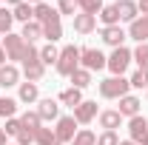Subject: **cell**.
<instances>
[{
	"label": "cell",
	"instance_id": "43",
	"mask_svg": "<svg viewBox=\"0 0 148 145\" xmlns=\"http://www.w3.org/2000/svg\"><path fill=\"white\" fill-rule=\"evenodd\" d=\"M6 3H12V6H20V3H26V0H6Z\"/></svg>",
	"mask_w": 148,
	"mask_h": 145
},
{
	"label": "cell",
	"instance_id": "34",
	"mask_svg": "<svg viewBox=\"0 0 148 145\" xmlns=\"http://www.w3.org/2000/svg\"><path fill=\"white\" fill-rule=\"evenodd\" d=\"M131 88H148V71H140V68H137V71L131 74Z\"/></svg>",
	"mask_w": 148,
	"mask_h": 145
},
{
	"label": "cell",
	"instance_id": "30",
	"mask_svg": "<svg viewBox=\"0 0 148 145\" xmlns=\"http://www.w3.org/2000/svg\"><path fill=\"white\" fill-rule=\"evenodd\" d=\"M71 145H97V134L88 131V128H80V131H77V137L71 140Z\"/></svg>",
	"mask_w": 148,
	"mask_h": 145
},
{
	"label": "cell",
	"instance_id": "26",
	"mask_svg": "<svg viewBox=\"0 0 148 145\" xmlns=\"http://www.w3.org/2000/svg\"><path fill=\"white\" fill-rule=\"evenodd\" d=\"M131 60H137L140 71H148V43H140V46L131 51Z\"/></svg>",
	"mask_w": 148,
	"mask_h": 145
},
{
	"label": "cell",
	"instance_id": "37",
	"mask_svg": "<svg viewBox=\"0 0 148 145\" xmlns=\"http://www.w3.org/2000/svg\"><path fill=\"white\" fill-rule=\"evenodd\" d=\"M57 12H60V14H71V17H74V12H77V0H57Z\"/></svg>",
	"mask_w": 148,
	"mask_h": 145
},
{
	"label": "cell",
	"instance_id": "7",
	"mask_svg": "<svg viewBox=\"0 0 148 145\" xmlns=\"http://www.w3.org/2000/svg\"><path fill=\"white\" fill-rule=\"evenodd\" d=\"M71 117L77 120V125H88L94 117H100V111H97V103H94V100H83V103L74 108Z\"/></svg>",
	"mask_w": 148,
	"mask_h": 145
},
{
	"label": "cell",
	"instance_id": "14",
	"mask_svg": "<svg viewBox=\"0 0 148 145\" xmlns=\"http://www.w3.org/2000/svg\"><path fill=\"white\" fill-rule=\"evenodd\" d=\"M128 37L131 40H137V43H145L148 40V17H137L134 23H128Z\"/></svg>",
	"mask_w": 148,
	"mask_h": 145
},
{
	"label": "cell",
	"instance_id": "36",
	"mask_svg": "<svg viewBox=\"0 0 148 145\" xmlns=\"http://www.w3.org/2000/svg\"><path fill=\"white\" fill-rule=\"evenodd\" d=\"M97 145H120V137H117V131H103V134L97 137Z\"/></svg>",
	"mask_w": 148,
	"mask_h": 145
},
{
	"label": "cell",
	"instance_id": "22",
	"mask_svg": "<svg viewBox=\"0 0 148 145\" xmlns=\"http://www.w3.org/2000/svg\"><path fill=\"white\" fill-rule=\"evenodd\" d=\"M34 142L37 145H60V140H57V134H54V128H37V134H34Z\"/></svg>",
	"mask_w": 148,
	"mask_h": 145
},
{
	"label": "cell",
	"instance_id": "41",
	"mask_svg": "<svg viewBox=\"0 0 148 145\" xmlns=\"http://www.w3.org/2000/svg\"><path fill=\"white\" fill-rule=\"evenodd\" d=\"M0 145H6V131L0 128Z\"/></svg>",
	"mask_w": 148,
	"mask_h": 145
},
{
	"label": "cell",
	"instance_id": "15",
	"mask_svg": "<svg viewBox=\"0 0 148 145\" xmlns=\"http://www.w3.org/2000/svg\"><path fill=\"white\" fill-rule=\"evenodd\" d=\"M94 29H97V17L94 14H86V12L74 14V31L77 34H91Z\"/></svg>",
	"mask_w": 148,
	"mask_h": 145
},
{
	"label": "cell",
	"instance_id": "16",
	"mask_svg": "<svg viewBox=\"0 0 148 145\" xmlns=\"http://www.w3.org/2000/svg\"><path fill=\"white\" fill-rule=\"evenodd\" d=\"M128 134H131L134 142H143V137L148 134V120H145V117H140V114L131 117V120H128Z\"/></svg>",
	"mask_w": 148,
	"mask_h": 145
},
{
	"label": "cell",
	"instance_id": "20",
	"mask_svg": "<svg viewBox=\"0 0 148 145\" xmlns=\"http://www.w3.org/2000/svg\"><path fill=\"white\" fill-rule=\"evenodd\" d=\"M23 74H26L29 83H40L46 77V66L43 63H23Z\"/></svg>",
	"mask_w": 148,
	"mask_h": 145
},
{
	"label": "cell",
	"instance_id": "17",
	"mask_svg": "<svg viewBox=\"0 0 148 145\" xmlns=\"http://www.w3.org/2000/svg\"><path fill=\"white\" fill-rule=\"evenodd\" d=\"M17 100L20 103H37L40 100V88H37V83H20V91H17Z\"/></svg>",
	"mask_w": 148,
	"mask_h": 145
},
{
	"label": "cell",
	"instance_id": "13",
	"mask_svg": "<svg viewBox=\"0 0 148 145\" xmlns=\"http://www.w3.org/2000/svg\"><path fill=\"white\" fill-rule=\"evenodd\" d=\"M0 85H3V88L20 85V68H17V66H12V63L0 66Z\"/></svg>",
	"mask_w": 148,
	"mask_h": 145
},
{
	"label": "cell",
	"instance_id": "38",
	"mask_svg": "<svg viewBox=\"0 0 148 145\" xmlns=\"http://www.w3.org/2000/svg\"><path fill=\"white\" fill-rule=\"evenodd\" d=\"M14 142H17V145H32V142H34V134L26 131V128H20V134L14 137Z\"/></svg>",
	"mask_w": 148,
	"mask_h": 145
},
{
	"label": "cell",
	"instance_id": "29",
	"mask_svg": "<svg viewBox=\"0 0 148 145\" xmlns=\"http://www.w3.org/2000/svg\"><path fill=\"white\" fill-rule=\"evenodd\" d=\"M54 14H60V12L51 9L49 3H37V6H34V20H37V23H46V20L54 17Z\"/></svg>",
	"mask_w": 148,
	"mask_h": 145
},
{
	"label": "cell",
	"instance_id": "1",
	"mask_svg": "<svg viewBox=\"0 0 148 145\" xmlns=\"http://www.w3.org/2000/svg\"><path fill=\"white\" fill-rule=\"evenodd\" d=\"M57 74H63V77H71L77 68H80V49L77 46H66V49H60V57H57Z\"/></svg>",
	"mask_w": 148,
	"mask_h": 145
},
{
	"label": "cell",
	"instance_id": "42",
	"mask_svg": "<svg viewBox=\"0 0 148 145\" xmlns=\"http://www.w3.org/2000/svg\"><path fill=\"white\" fill-rule=\"evenodd\" d=\"M120 145H137L134 140H120Z\"/></svg>",
	"mask_w": 148,
	"mask_h": 145
},
{
	"label": "cell",
	"instance_id": "46",
	"mask_svg": "<svg viewBox=\"0 0 148 145\" xmlns=\"http://www.w3.org/2000/svg\"><path fill=\"white\" fill-rule=\"evenodd\" d=\"M6 145H17V142H6Z\"/></svg>",
	"mask_w": 148,
	"mask_h": 145
},
{
	"label": "cell",
	"instance_id": "4",
	"mask_svg": "<svg viewBox=\"0 0 148 145\" xmlns=\"http://www.w3.org/2000/svg\"><path fill=\"white\" fill-rule=\"evenodd\" d=\"M26 49H29V43H26L20 34H14V31H9V34L3 37V51H6V60H20V63H23Z\"/></svg>",
	"mask_w": 148,
	"mask_h": 145
},
{
	"label": "cell",
	"instance_id": "10",
	"mask_svg": "<svg viewBox=\"0 0 148 145\" xmlns=\"http://www.w3.org/2000/svg\"><path fill=\"white\" fill-rule=\"evenodd\" d=\"M37 114H40L43 122H46V120H60V105H57V100H51V97L37 100Z\"/></svg>",
	"mask_w": 148,
	"mask_h": 145
},
{
	"label": "cell",
	"instance_id": "31",
	"mask_svg": "<svg viewBox=\"0 0 148 145\" xmlns=\"http://www.w3.org/2000/svg\"><path fill=\"white\" fill-rule=\"evenodd\" d=\"M77 9L80 12H86V14H100V9H103V0H77Z\"/></svg>",
	"mask_w": 148,
	"mask_h": 145
},
{
	"label": "cell",
	"instance_id": "5",
	"mask_svg": "<svg viewBox=\"0 0 148 145\" xmlns=\"http://www.w3.org/2000/svg\"><path fill=\"white\" fill-rule=\"evenodd\" d=\"M131 63V49H125V46H120V49H114L108 57V63H106V68L111 71V77H123L125 74V68H128Z\"/></svg>",
	"mask_w": 148,
	"mask_h": 145
},
{
	"label": "cell",
	"instance_id": "12",
	"mask_svg": "<svg viewBox=\"0 0 148 145\" xmlns=\"http://www.w3.org/2000/svg\"><path fill=\"white\" fill-rule=\"evenodd\" d=\"M43 37H46L49 43H57V40L63 37V23H60V14H54V17H49L46 23H43Z\"/></svg>",
	"mask_w": 148,
	"mask_h": 145
},
{
	"label": "cell",
	"instance_id": "39",
	"mask_svg": "<svg viewBox=\"0 0 148 145\" xmlns=\"http://www.w3.org/2000/svg\"><path fill=\"white\" fill-rule=\"evenodd\" d=\"M137 6H140V14L148 17V0H137Z\"/></svg>",
	"mask_w": 148,
	"mask_h": 145
},
{
	"label": "cell",
	"instance_id": "21",
	"mask_svg": "<svg viewBox=\"0 0 148 145\" xmlns=\"http://www.w3.org/2000/svg\"><path fill=\"white\" fill-rule=\"evenodd\" d=\"M60 103H63V105H69V108H77V105H80V103H83V91L80 88H66V91H60Z\"/></svg>",
	"mask_w": 148,
	"mask_h": 145
},
{
	"label": "cell",
	"instance_id": "33",
	"mask_svg": "<svg viewBox=\"0 0 148 145\" xmlns=\"http://www.w3.org/2000/svg\"><path fill=\"white\" fill-rule=\"evenodd\" d=\"M14 111H17V100H12V97H0V117H14Z\"/></svg>",
	"mask_w": 148,
	"mask_h": 145
},
{
	"label": "cell",
	"instance_id": "24",
	"mask_svg": "<svg viewBox=\"0 0 148 145\" xmlns=\"http://www.w3.org/2000/svg\"><path fill=\"white\" fill-rule=\"evenodd\" d=\"M97 17L103 20V29H106V26H120V14H117V9H114V6H103Z\"/></svg>",
	"mask_w": 148,
	"mask_h": 145
},
{
	"label": "cell",
	"instance_id": "47",
	"mask_svg": "<svg viewBox=\"0 0 148 145\" xmlns=\"http://www.w3.org/2000/svg\"><path fill=\"white\" fill-rule=\"evenodd\" d=\"M145 100H148V88H145Z\"/></svg>",
	"mask_w": 148,
	"mask_h": 145
},
{
	"label": "cell",
	"instance_id": "3",
	"mask_svg": "<svg viewBox=\"0 0 148 145\" xmlns=\"http://www.w3.org/2000/svg\"><path fill=\"white\" fill-rule=\"evenodd\" d=\"M106 63H108V57L103 54L100 49H91V46L80 49V68H86V71H103Z\"/></svg>",
	"mask_w": 148,
	"mask_h": 145
},
{
	"label": "cell",
	"instance_id": "18",
	"mask_svg": "<svg viewBox=\"0 0 148 145\" xmlns=\"http://www.w3.org/2000/svg\"><path fill=\"white\" fill-rule=\"evenodd\" d=\"M120 122H123V117H120V111H100V125H103V131H117L120 128Z\"/></svg>",
	"mask_w": 148,
	"mask_h": 145
},
{
	"label": "cell",
	"instance_id": "45",
	"mask_svg": "<svg viewBox=\"0 0 148 145\" xmlns=\"http://www.w3.org/2000/svg\"><path fill=\"white\" fill-rule=\"evenodd\" d=\"M140 145H148V134H145V137H143V142H140Z\"/></svg>",
	"mask_w": 148,
	"mask_h": 145
},
{
	"label": "cell",
	"instance_id": "27",
	"mask_svg": "<svg viewBox=\"0 0 148 145\" xmlns=\"http://www.w3.org/2000/svg\"><path fill=\"white\" fill-rule=\"evenodd\" d=\"M71 85L74 88H88V85H91V71H86V68H77V71L71 74Z\"/></svg>",
	"mask_w": 148,
	"mask_h": 145
},
{
	"label": "cell",
	"instance_id": "40",
	"mask_svg": "<svg viewBox=\"0 0 148 145\" xmlns=\"http://www.w3.org/2000/svg\"><path fill=\"white\" fill-rule=\"evenodd\" d=\"M0 66H6V51H3V43H0Z\"/></svg>",
	"mask_w": 148,
	"mask_h": 145
},
{
	"label": "cell",
	"instance_id": "23",
	"mask_svg": "<svg viewBox=\"0 0 148 145\" xmlns=\"http://www.w3.org/2000/svg\"><path fill=\"white\" fill-rule=\"evenodd\" d=\"M12 14H14V20H20V23H32V20H34V6H32V3H20V6L12 9Z\"/></svg>",
	"mask_w": 148,
	"mask_h": 145
},
{
	"label": "cell",
	"instance_id": "6",
	"mask_svg": "<svg viewBox=\"0 0 148 145\" xmlns=\"http://www.w3.org/2000/svg\"><path fill=\"white\" fill-rule=\"evenodd\" d=\"M54 134H57V140H60V145L71 142L74 137H77V120L74 117H60L57 125H54Z\"/></svg>",
	"mask_w": 148,
	"mask_h": 145
},
{
	"label": "cell",
	"instance_id": "28",
	"mask_svg": "<svg viewBox=\"0 0 148 145\" xmlns=\"http://www.w3.org/2000/svg\"><path fill=\"white\" fill-rule=\"evenodd\" d=\"M57 57H60V51H57L54 43H49V46L40 49V63H43V66H51V63L57 66Z\"/></svg>",
	"mask_w": 148,
	"mask_h": 145
},
{
	"label": "cell",
	"instance_id": "11",
	"mask_svg": "<svg viewBox=\"0 0 148 145\" xmlns=\"http://www.w3.org/2000/svg\"><path fill=\"white\" fill-rule=\"evenodd\" d=\"M140 105H143V103H140V97H134V94H125V97H120V117H137V114H140Z\"/></svg>",
	"mask_w": 148,
	"mask_h": 145
},
{
	"label": "cell",
	"instance_id": "44",
	"mask_svg": "<svg viewBox=\"0 0 148 145\" xmlns=\"http://www.w3.org/2000/svg\"><path fill=\"white\" fill-rule=\"evenodd\" d=\"M26 3H32V6H37V3H46V0H26Z\"/></svg>",
	"mask_w": 148,
	"mask_h": 145
},
{
	"label": "cell",
	"instance_id": "19",
	"mask_svg": "<svg viewBox=\"0 0 148 145\" xmlns=\"http://www.w3.org/2000/svg\"><path fill=\"white\" fill-rule=\"evenodd\" d=\"M20 37H23L26 43H34V40H40V37H43V23H37V20H32V23H23V31H20Z\"/></svg>",
	"mask_w": 148,
	"mask_h": 145
},
{
	"label": "cell",
	"instance_id": "9",
	"mask_svg": "<svg viewBox=\"0 0 148 145\" xmlns=\"http://www.w3.org/2000/svg\"><path fill=\"white\" fill-rule=\"evenodd\" d=\"M100 37H103V43H106V46H111V49H120V46L125 43V37H128V34H125L120 26H106V29L100 31Z\"/></svg>",
	"mask_w": 148,
	"mask_h": 145
},
{
	"label": "cell",
	"instance_id": "32",
	"mask_svg": "<svg viewBox=\"0 0 148 145\" xmlns=\"http://www.w3.org/2000/svg\"><path fill=\"white\" fill-rule=\"evenodd\" d=\"M12 23H14L12 9H3V6H0V34H9V31H12Z\"/></svg>",
	"mask_w": 148,
	"mask_h": 145
},
{
	"label": "cell",
	"instance_id": "35",
	"mask_svg": "<svg viewBox=\"0 0 148 145\" xmlns=\"http://www.w3.org/2000/svg\"><path fill=\"white\" fill-rule=\"evenodd\" d=\"M20 128H23V122H20L17 117H9L3 131H6V137H17V134H20Z\"/></svg>",
	"mask_w": 148,
	"mask_h": 145
},
{
	"label": "cell",
	"instance_id": "25",
	"mask_svg": "<svg viewBox=\"0 0 148 145\" xmlns=\"http://www.w3.org/2000/svg\"><path fill=\"white\" fill-rule=\"evenodd\" d=\"M20 122H23L26 131H32V134H37V128L43 125V120H40V114H37V111H26V114L20 117Z\"/></svg>",
	"mask_w": 148,
	"mask_h": 145
},
{
	"label": "cell",
	"instance_id": "2",
	"mask_svg": "<svg viewBox=\"0 0 148 145\" xmlns=\"http://www.w3.org/2000/svg\"><path fill=\"white\" fill-rule=\"evenodd\" d=\"M131 88V83L125 77H108V80H103L100 83V97L103 100H120V97H125Z\"/></svg>",
	"mask_w": 148,
	"mask_h": 145
},
{
	"label": "cell",
	"instance_id": "8",
	"mask_svg": "<svg viewBox=\"0 0 148 145\" xmlns=\"http://www.w3.org/2000/svg\"><path fill=\"white\" fill-rule=\"evenodd\" d=\"M114 9H117L120 20H125V23H134V20L140 17V6H137V0H117Z\"/></svg>",
	"mask_w": 148,
	"mask_h": 145
}]
</instances>
